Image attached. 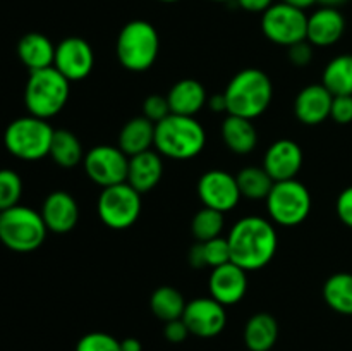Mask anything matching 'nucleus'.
Returning <instances> with one entry per match:
<instances>
[{
  "label": "nucleus",
  "mask_w": 352,
  "mask_h": 351,
  "mask_svg": "<svg viewBox=\"0 0 352 351\" xmlns=\"http://www.w3.org/2000/svg\"><path fill=\"white\" fill-rule=\"evenodd\" d=\"M346 2L347 0H316V3H320V7H330V9H339Z\"/></svg>",
  "instance_id": "nucleus-45"
},
{
  "label": "nucleus",
  "mask_w": 352,
  "mask_h": 351,
  "mask_svg": "<svg viewBox=\"0 0 352 351\" xmlns=\"http://www.w3.org/2000/svg\"><path fill=\"white\" fill-rule=\"evenodd\" d=\"M82 165H85L86 176L93 182L102 188H109V186L127 181L129 157L119 147L98 145L86 151Z\"/></svg>",
  "instance_id": "nucleus-11"
},
{
  "label": "nucleus",
  "mask_w": 352,
  "mask_h": 351,
  "mask_svg": "<svg viewBox=\"0 0 352 351\" xmlns=\"http://www.w3.org/2000/svg\"><path fill=\"white\" fill-rule=\"evenodd\" d=\"M333 95L320 83L309 85L298 93L294 100V114L299 123L318 126L330 117Z\"/></svg>",
  "instance_id": "nucleus-18"
},
{
  "label": "nucleus",
  "mask_w": 352,
  "mask_h": 351,
  "mask_svg": "<svg viewBox=\"0 0 352 351\" xmlns=\"http://www.w3.org/2000/svg\"><path fill=\"white\" fill-rule=\"evenodd\" d=\"M189 334H191V332H189L188 326H186V322L182 319L165 322L164 336H165V339L168 341V343H174V344L182 343V341L188 339Z\"/></svg>",
  "instance_id": "nucleus-39"
},
{
  "label": "nucleus",
  "mask_w": 352,
  "mask_h": 351,
  "mask_svg": "<svg viewBox=\"0 0 352 351\" xmlns=\"http://www.w3.org/2000/svg\"><path fill=\"white\" fill-rule=\"evenodd\" d=\"M47 226L40 212L24 205L7 209L0 217V241L16 253H31L43 244Z\"/></svg>",
  "instance_id": "nucleus-6"
},
{
  "label": "nucleus",
  "mask_w": 352,
  "mask_h": 351,
  "mask_svg": "<svg viewBox=\"0 0 352 351\" xmlns=\"http://www.w3.org/2000/svg\"><path fill=\"white\" fill-rule=\"evenodd\" d=\"M188 262H189V265L195 268L208 267V265H206L205 246H203V243L196 241V244H192L191 250H189V253H188Z\"/></svg>",
  "instance_id": "nucleus-40"
},
{
  "label": "nucleus",
  "mask_w": 352,
  "mask_h": 351,
  "mask_svg": "<svg viewBox=\"0 0 352 351\" xmlns=\"http://www.w3.org/2000/svg\"><path fill=\"white\" fill-rule=\"evenodd\" d=\"M205 246V257H206V265L212 268L220 267V265H226L229 262H232L230 257V246L229 240L227 237H215V240H210L203 243Z\"/></svg>",
  "instance_id": "nucleus-34"
},
{
  "label": "nucleus",
  "mask_w": 352,
  "mask_h": 351,
  "mask_svg": "<svg viewBox=\"0 0 352 351\" xmlns=\"http://www.w3.org/2000/svg\"><path fill=\"white\" fill-rule=\"evenodd\" d=\"M227 240L232 262L248 272L267 267L277 253V231L263 217L250 215L237 220Z\"/></svg>",
  "instance_id": "nucleus-1"
},
{
  "label": "nucleus",
  "mask_w": 352,
  "mask_h": 351,
  "mask_svg": "<svg viewBox=\"0 0 352 351\" xmlns=\"http://www.w3.org/2000/svg\"><path fill=\"white\" fill-rule=\"evenodd\" d=\"M237 6L241 9L248 10V12H261L263 14L265 10L270 9L274 6V0H236Z\"/></svg>",
  "instance_id": "nucleus-41"
},
{
  "label": "nucleus",
  "mask_w": 352,
  "mask_h": 351,
  "mask_svg": "<svg viewBox=\"0 0 352 351\" xmlns=\"http://www.w3.org/2000/svg\"><path fill=\"white\" fill-rule=\"evenodd\" d=\"M336 210L340 222L346 224L347 227L352 229V186L342 189V193H340L339 198H337Z\"/></svg>",
  "instance_id": "nucleus-38"
},
{
  "label": "nucleus",
  "mask_w": 352,
  "mask_h": 351,
  "mask_svg": "<svg viewBox=\"0 0 352 351\" xmlns=\"http://www.w3.org/2000/svg\"><path fill=\"white\" fill-rule=\"evenodd\" d=\"M323 299L333 312L352 315V274L337 272L323 284Z\"/></svg>",
  "instance_id": "nucleus-27"
},
{
  "label": "nucleus",
  "mask_w": 352,
  "mask_h": 351,
  "mask_svg": "<svg viewBox=\"0 0 352 351\" xmlns=\"http://www.w3.org/2000/svg\"><path fill=\"white\" fill-rule=\"evenodd\" d=\"M311 205L309 189L298 179L275 182L267 196L268 215L275 224L284 227H294L305 222L311 212Z\"/></svg>",
  "instance_id": "nucleus-8"
},
{
  "label": "nucleus",
  "mask_w": 352,
  "mask_h": 351,
  "mask_svg": "<svg viewBox=\"0 0 352 351\" xmlns=\"http://www.w3.org/2000/svg\"><path fill=\"white\" fill-rule=\"evenodd\" d=\"M346 31V19L339 9L320 7L308 16V34L306 40L313 47H332L342 38Z\"/></svg>",
  "instance_id": "nucleus-19"
},
{
  "label": "nucleus",
  "mask_w": 352,
  "mask_h": 351,
  "mask_svg": "<svg viewBox=\"0 0 352 351\" xmlns=\"http://www.w3.org/2000/svg\"><path fill=\"white\" fill-rule=\"evenodd\" d=\"M117 147L127 157H134V155L148 151L151 147H155V123H151L144 116L129 119L120 129Z\"/></svg>",
  "instance_id": "nucleus-23"
},
{
  "label": "nucleus",
  "mask_w": 352,
  "mask_h": 351,
  "mask_svg": "<svg viewBox=\"0 0 352 351\" xmlns=\"http://www.w3.org/2000/svg\"><path fill=\"white\" fill-rule=\"evenodd\" d=\"M241 196L248 200H267L275 181L263 167H246L236 176Z\"/></svg>",
  "instance_id": "nucleus-30"
},
{
  "label": "nucleus",
  "mask_w": 352,
  "mask_h": 351,
  "mask_svg": "<svg viewBox=\"0 0 352 351\" xmlns=\"http://www.w3.org/2000/svg\"><path fill=\"white\" fill-rule=\"evenodd\" d=\"M55 129L48 120L34 116L14 119L3 133L7 151L21 160H40L50 153L52 138Z\"/></svg>",
  "instance_id": "nucleus-7"
},
{
  "label": "nucleus",
  "mask_w": 352,
  "mask_h": 351,
  "mask_svg": "<svg viewBox=\"0 0 352 351\" xmlns=\"http://www.w3.org/2000/svg\"><path fill=\"white\" fill-rule=\"evenodd\" d=\"M182 320L186 322L192 336L210 339V337L219 336L226 329V306L217 301V299H213L212 296H208V298H195L186 305Z\"/></svg>",
  "instance_id": "nucleus-14"
},
{
  "label": "nucleus",
  "mask_w": 352,
  "mask_h": 351,
  "mask_svg": "<svg viewBox=\"0 0 352 351\" xmlns=\"http://www.w3.org/2000/svg\"><path fill=\"white\" fill-rule=\"evenodd\" d=\"M198 196L203 206L226 213L236 209L243 198L237 186L236 176L220 169L206 171L198 181Z\"/></svg>",
  "instance_id": "nucleus-12"
},
{
  "label": "nucleus",
  "mask_w": 352,
  "mask_h": 351,
  "mask_svg": "<svg viewBox=\"0 0 352 351\" xmlns=\"http://www.w3.org/2000/svg\"><path fill=\"white\" fill-rule=\"evenodd\" d=\"M170 107H168L167 96L162 95H150L146 96L143 103V116L150 119L151 123H160L165 117L170 116Z\"/></svg>",
  "instance_id": "nucleus-35"
},
{
  "label": "nucleus",
  "mask_w": 352,
  "mask_h": 351,
  "mask_svg": "<svg viewBox=\"0 0 352 351\" xmlns=\"http://www.w3.org/2000/svg\"><path fill=\"white\" fill-rule=\"evenodd\" d=\"M261 30L272 43L291 47L306 40L308 34V16L305 10L289 3H274L261 16Z\"/></svg>",
  "instance_id": "nucleus-10"
},
{
  "label": "nucleus",
  "mask_w": 352,
  "mask_h": 351,
  "mask_svg": "<svg viewBox=\"0 0 352 351\" xmlns=\"http://www.w3.org/2000/svg\"><path fill=\"white\" fill-rule=\"evenodd\" d=\"M162 176H164V160L158 151L148 150L129 157L126 182H129L141 195L157 188L158 182L162 181Z\"/></svg>",
  "instance_id": "nucleus-20"
},
{
  "label": "nucleus",
  "mask_w": 352,
  "mask_h": 351,
  "mask_svg": "<svg viewBox=\"0 0 352 351\" xmlns=\"http://www.w3.org/2000/svg\"><path fill=\"white\" fill-rule=\"evenodd\" d=\"M0 217H2V210H0Z\"/></svg>",
  "instance_id": "nucleus-48"
},
{
  "label": "nucleus",
  "mask_w": 352,
  "mask_h": 351,
  "mask_svg": "<svg viewBox=\"0 0 352 351\" xmlns=\"http://www.w3.org/2000/svg\"><path fill=\"white\" fill-rule=\"evenodd\" d=\"M55 47L50 38L41 33H28L17 43V57L30 72L54 67Z\"/></svg>",
  "instance_id": "nucleus-22"
},
{
  "label": "nucleus",
  "mask_w": 352,
  "mask_h": 351,
  "mask_svg": "<svg viewBox=\"0 0 352 351\" xmlns=\"http://www.w3.org/2000/svg\"><path fill=\"white\" fill-rule=\"evenodd\" d=\"M41 217L48 231L55 234H67L78 226L79 206L76 200L65 191H54L45 198Z\"/></svg>",
  "instance_id": "nucleus-17"
},
{
  "label": "nucleus",
  "mask_w": 352,
  "mask_h": 351,
  "mask_svg": "<svg viewBox=\"0 0 352 351\" xmlns=\"http://www.w3.org/2000/svg\"><path fill=\"white\" fill-rule=\"evenodd\" d=\"M76 351H122L120 341L107 332H88L78 341Z\"/></svg>",
  "instance_id": "nucleus-33"
},
{
  "label": "nucleus",
  "mask_w": 352,
  "mask_h": 351,
  "mask_svg": "<svg viewBox=\"0 0 352 351\" xmlns=\"http://www.w3.org/2000/svg\"><path fill=\"white\" fill-rule=\"evenodd\" d=\"M222 140L230 151L248 155L256 148L258 131L253 120L237 116H227L222 123Z\"/></svg>",
  "instance_id": "nucleus-24"
},
{
  "label": "nucleus",
  "mask_w": 352,
  "mask_h": 351,
  "mask_svg": "<svg viewBox=\"0 0 352 351\" xmlns=\"http://www.w3.org/2000/svg\"><path fill=\"white\" fill-rule=\"evenodd\" d=\"M206 131L195 117L170 114L155 124V148L174 160H189L203 151Z\"/></svg>",
  "instance_id": "nucleus-3"
},
{
  "label": "nucleus",
  "mask_w": 352,
  "mask_h": 351,
  "mask_svg": "<svg viewBox=\"0 0 352 351\" xmlns=\"http://www.w3.org/2000/svg\"><path fill=\"white\" fill-rule=\"evenodd\" d=\"M284 3H289V6L292 7H298V9L301 10H306L309 9V7H313L316 3V0H282Z\"/></svg>",
  "instance_id": "nucleus-44"
},
{
  "label": "nucleus",
  "mask_w": 352,
  "mask_h": 351,
  "mask_svg": "<svg viewBox=\"0 0 352 351\" xmlns=\"http://www.w3.org/2000/svg\"><path fill=\"white\" fill-rule=\"evenodd\" d=\"M210 296L222 303L223 306H230L239 303L248 292V270L239 267L234 262L212 268L210 274Z\"/></svg>",
  "instance_id": "nucleus-15"
},
{
  "label": "nucleus",
  "mask_w": 352,
  "mask_h": 351,
  "mask_svg": "<svg viewBox=\"0 0 352 351\" xmlns=\"http://www.w3.org/2000/svg\"><path fill=\"white\" fill-rule=\"evenodd\" d=\"M98 217L107 227L122 231L136 224L141 213V193L129 182L103 188L98 196Z\"/></svg>",
  "instance_id": "nucleus-9"
},
{
  "label": "nucleus",
  "mask_w": 352,
  "mask_h": 351,
  "mask_svg": "<svg viewBox=\"0 0 352 351\" xmlns=\"http://www.w3.org/2000/svg\"><path fill=\"white\" fill-rule=\"evenodd\" d=\"M229 116L256 119L270 107L274 98L272 79L256 67H248L237 72L223 92Z\"/></svg>",
  "instance_id": "nucleus-2"
},
{
  "label": "nucleus",
  "mask_w": 352,
  "mask_h": 351,
  "mask_svg": "<svg viewBox=\"0 0 352 351\" xmlns=\"http://www.w3.org/2000/svg\"><path fill=\"white\" fill-rule=\"evenodd\" d=\"M167 102L172 114L195 117L208 103V95L198 79L186 78L172 86L167 93Z\"/></svg>",
  "instance_id": "nucleus-21"
},
{
  "label": "nucleus",
  "mask_w": 352,
  "mask_h": 351,
  "mask_svg": "<svg viewBox=\"0 0 352 351\" xmlns=\"http://www.w3.org/2000/svg\"><path fill=\"white\" fill-rule=\"evenodd\" d=\"M54 67L69 81H81L88 78L95 67V52L85 38H64L55 47Z\"/></svg>",
  "instance_id": "nucleus-13"
},
{
  "label": "nucleus",
  "mask_w": 352,
  "mask_h": 351,
  "mask_svg": "<svg viewBox=\"0 0 352 351\" xmlns=\"http://www.w3.org/2000/svg\"><path fill=\"white\" fill-rule=\"evenodd\" d=\"M23 196V181L12 169H0V210L19 205Z\"/></svg>",
  "instance_id": "nucleus-32"
},
{
  "label": "nucleus",
  "mask_w": 352,
  "mask_h": 351,
  "mask_svg": "<svg viewBox=\"0 0 352 351\" xmlns=\"http://www.w3.org/2000/svg\"><path fill=\"white\" fill-rule=\"evenodd\" d=\"M186 299L181 291L172 286H160L153 291L150 298V308L153 315L162 322L182 319L186 310Z\"/></svg>",
  "instance_id": "nucleus-29"
},
{
  "label": "nucleus",
  "mask_w": 352,
  "mask_h": 351,
  "mask_svg": "<svg viewBox=\"0 0 352 351\" xmlns=\"http://www.w3.org/2000/svg\"><path fill=\"white\" fill-rule=\"evenodd\" d=\"M160 50L157 28L144 19L124 24L117 36L116 54L120 65L131 72H144L155 64Z\"/></svg>",
  "instance_id": "nucleus-5"
},
{
  "label": "nucleus",
  "mask_w": 352,
  "mask_h": 351,
  "mask_svg": "<svg viewBox=\"0 0 352 351\" xmlns=\"http://www.w3.org/2000/svg\"><path fill=\"white\" fill-rule=\"evenodd\" d=\"M302 148L292 140H277L267 148L263 169L275 182L296 179L302 167Z\"/></svg>",
  "instance_id": "nucleus-16"
},
{
  "label": "nucleus",
  "mask_w": 352,
  "mask_h": 351,
  "mask_svg": "<svg viewBox=\"0 0 352 351\" xmlns=\"http://www.w3.org/2000/svg\"><path fill=\"white\" fill-rule=\"evenodd\" d=\"M71 81L55 67L30 72L24 88V105L30 116L52 119L67 105Z\"/></svg>",
  "instance_id": "nucleus-4"
},
{
  "label": "nucleus",
  "mask_w": 352,
  "mask_h": 351,
  "mask_svg": "<svg viewBox=\"0 0 352 351\" xmlns=\"http://www.w3.org/2000/svg\"><path fill=\"white\" fill-rule=\"evenodd\" d=\"M48 155L58 167L72 169L85 160L86 153L82 150V143L72 131L55 129Z\"/></svg>",
  "instance_id": "nucleus-26"
},
{
  "label": "nucleus",
  "mask_w": 352,
  "mask_h": 351,
  "mask_svg": "<svg viewBox=\"0 0 352 351\" xmlns=\"http://www.w3.org/2000/svg\"><path fill=\"white\" fill-rule=\"evenodd\" d=\"M330 119L337 124H351L352 123V95L333 96L332 110H330Z\"/></svg>",
  "instance_id": "nucleus-36"
},
{
  "label": "nucleus",
  "mask_w": 352,
  "mask_h": 351,
  "mask_svg": "<svg viewBox=\"0 0 352 351\" xmlns=\"http://www.w3.org/2000/svg\"><path fill=\"white\" fill-rule=\"evenodd\" d=\"M277 339L278 323L270 313H254L244 326V344L250 351H272Z\"/></svg>",
  "instance_id": "nucleus-25"
},
{
  "label": "nucleus",
  "mask_w": 352,
  "mask_h": 351,
  "mask_svg": "<svg viewBox=\"0 0 352 351\" xmlns=\"http://www.w3.org/2000/svg\"><path fill=\"white\" fill-rule=\"evenodd\" d=\"M208 107L213 112H227V100L223 93L220 95H213L208 98Z\"/></svg>",
  "instance_id": "nucleus-42"
},
{
  "label": "nucleus",
  "mask_w": 352,
  "mask_h": 351,
  "mask_svg": "<svg viewBox=\"0 0 352 351\" xmlns=\"http://www.w3.org/2000/svg\"><path fill=\"white\" fill-rule=\"evenodd\" d=\"M212 2H230V0H212Z\"/></svg>",
  "instance_id": "nucleus-47"
},
{
  "label": "nucleus",
  "mask_w": 352,
  "mask_h": 351,
  "mask_svg": "<svg viewBox=\"0 0 352 351\" xmlns=\"http://www.w3.org/2000/svg\"><path fill=\"white\" fill-rule=\"evenodd\" d=\"M287 57L291 61L292 65L296 67H306V65L311 64L313 61V45L308 40L298 41V43L287 47Z\"/></svg>",
  "instance_id": "nucleus-37"
},
{
  "label": "nucleus",
  "mask_w": 352,
  "mask_h": 351,
  "mask_svg": "<svg viewBox=\"0 0 352 351\" xmlns=\"http://www.w3.org/2000/svg\"><path fill=\"white\" fill-rule=\"evenodd\" d=\"M120 350L122 351H143V344L136 337H126L120 341Z\"/></svg>",
  "instance_id": "nucleus-43"
},
{
  "label": "nucleus",
  "mask_w": 352,
  "mask_h": 351,
  "mask_svg": "<svg viewBox=\"0 0 352 351\" xmlns=\"http://www.w3.org/2000/svg\"><path fill=\"white\" fill-rule=\"evenodd\" d=\"M158 2H164V3H175V2H179V0H158Z\"/></svg>",
  "instance_id": "nucleus-46"
},
{
  "label": "nucleus",
  "mask_w": 352,
  "mask_h": 351,
  "mask_svg": "<svg viewBox=\"0 0 352 351\" xmlns=\"http://www.w3.org/2000/svg\"><path fill=\"white\" fill-rule=\"evenodd\" d=\"M223 226H226V220H223L222 212L208 209V206H203V209L199 210V212H196V215L192 217L191 233L196 241L205 243V241L219 237L220 234H222Z\"/></svg>",
  "instance_id": "nucleus-31"
},
{
  "label": "nucleus",
  "mask_w": 352,
  "mask_h": 351,
  "mask_svg": "<svg viewBox=\"0 0 352 351\" xmlns=\"http://www.w3.org/2000/svg\"><path fill=\"white\" fill-rule=\"evenodd\" d=\"M322 85L333 96L352 95V54L333 57L322 74Z\"/></svg>",
  "instance_id": "nucleus-28"
}]
</instances>
